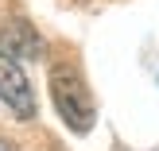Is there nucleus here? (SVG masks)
<instances>
[{"label": "nucleus", "mask_w": 159, "mask_h": 151, "mask_svg": "<svg viewBox=\"0 0 159 151\" xmlns=\"http://www.w3.org/2000/svg\"><path fill=\"white\" fill-rule=\"evenodd\" d=\"M0 151H16V147H12V144H8V140H0Z\"/></svg>", "instance_id": "obj_4"}, {"label": "nucleus", "mask_w": 159, "mask_h": 151, "mask_svg": "<svg viewBox=\"0 0 159 151\" xmlns=\"http://www.w3.org/2000/svg\"><path fill=\"white\" fill-rule=\"evenodd\" d=\"M0 51H8L20 62H35V58H43V35H39L23 16H12V20L0 27Z\"/></svg>", "instance_id": "obj_3"}, {"label": "nucleus", "mask_w": 159, "mask_h": 151, "mask_svg": "<svg viewBox=\"0 0 159 151\" xmlns=\"http://www.w3.org/2000/svg\"><path fill=\"white\" fill-rule=\"evenodd\" d=\"M0 105L12 116H20V120H31L35 116V89L27 82V70L8 51H0Z\"/></svg>", "instance_id": "obj_2"}, {"label": "nucleus", "mask_w": 159, "mask_h": 151, "mask_svg": "<svg viewBox=\"0 0 159 151\" xmlns=\"http://www.w3.org/2000/svg\"><path fill=\"white\" fill-rule=\"evenodd\" d=\"M51 101H54V109H58V116L66 120V128H74L78 136H85V132L93 128L97 109H93L89 85H85V78L78 74L70 62L51 66Z\"/></svg>", "instance_id": "obj_1"}]
</instances>
